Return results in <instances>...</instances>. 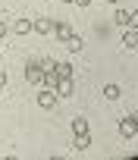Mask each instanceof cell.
Returning <instances> with one entry per match:
<instances>
[{
	"instance_id": "6da1fadb",
	"label": "cell",
	"mask_w": 138,
	"mask_h": 160,
	"mask_svg": "<svg viewBox=\"0 0 138 160\" xmlns=\"http://www.w3.org/2000/svg\"><path fill=\"white\" fill-rule=\"evenodd\" d=\"M135 135H138V116H126V119H119V138L129 141V138H135Z\"/></svg>"
},
{
	"instance_id": "7a4b0ae2",
	"label": "cell",
	"mask_w": 138,
	"mask_h": 160,
	"mask_svg": "<svg viewBox=\"0 0 138 160\" xmlns=\"http://www.w3.org/2000/svg\"><path fill=\"white\" fill-rule=\"evenodd\" d=\"M25 78L32 85H41V78H44V69H41V60H28L25 63Z\"/></svg>"
},
{
	"instance_id": "3957f363",
	"label": "cell",
	"mask_w": 138,
	"mask_h": 160,
	"mask_svg": "<svg viewBox=\"0 0 138 160\" xmlns=\"http://www.w3.org/2000/svg\"><path fill=\"white\" fill-rule=\"evenodd\" d=\"M38 107L41 110H53L57 107V88H41L38 91Z\"/></svg>"
},
{
	"instance_id": "277c9868",
	"label": "cell",
	"mask_w": 138,
	"mask_h": 160,
	"mask_svg": "<svg viewBox=\"0 0 138 160\" xmlns=\"http://www.w3.org/2000/svg\"><path fill=\"white\" fill-rule=\"evenodd\" d=\"M76 85H72V75L69 78H57V98H72Z\"/></svg>"
},
{
	"instance_id": "5b68a950",
	"label": "cell",
	"mask_w": 138,
	"mask_h": 160,
	"mask_svg": "<svg viewBox=\"0 0 138 160\" xmlns=\"http://www.w3.org/2000/svg\"><path fill=\"white\" fill-rule=\"evenodd\" d=\"M53 19H38V22H32V32H38V35H53Z\"/></svg>"
},
{
	"instance_id": "8992f818",
	"label": "cell",
	"mask_w": 138,
	"mask_h": 160,
	"mask_svg": "<svg viewBox=\"0 0 138 160\" xmlns=\"http://www.w3.org/2000/svg\"><path fill=\"white\" fill-rule=\"evenodd\" d=\"M53 35L66 44V41H69V35H76V32H72V25H69V22H57V25H53Z\"/></svg>"
},
{
	"instance_id": "52a82bcc",
	"label": "cell",
	"mask_w": 138,
	"mask_h": 160,
	"mask_svg": "<svg viewBox=\"0 0 138 160\" xmlns=\"http://www.w3.org/2000/svg\"><path fill=\"white\" fill-rule=\"evenodd\" d=\"M122 47H138V28L126 25V32H122Z\"/></svg>"
},
{
	"instance_id": "ba28073f",
	"label": "cell",
	"mask_w": 138,
	"mask_h": 160,
	"mask_svg": "<svg viewBox=\"0 0 138 160\" xmlns=\"http://www.w3.org/2000/svg\"><path fill=\"white\" fill-rule=\"evenodd\" d=\"M10 28H13L16 35H28V32H32V22H28V19H16Z\"/></svg>"
},
{
	"instance_id": "9c48e42d",
	"label": "cell",
	"mask_w": 138,
	"mask_h": 160,
	"mask_svg": "<svg viewBox=\"0 0 138 160\" xmlns=\"http://www.w3.org/2000/svg\"><path fill=\"white\" fill-rule=\"evenodd\" d=\"M66 47H69V53H79V50L85 47V41H82L79 35H69V41H66Z\"/></svg>"
},
{
	"instance_id": "30bf717a",
	"label": "cell",
	"mask_w": 138,
	"mask_h": 160,
	"mask_svg": "<svg viewBox=\"0 0 138 160\" xmlns=\"http://www.w3.org/2000/svg\"><path fill=\"white\" fill-rule=\"evenodd\" d=\"M72 148H76V151H88V148H91V135H76Z\"/></svg>"
},
{
	"instance_id": "8fae6325",
	"label": "cell",
	"mask_w": 138,
	"mask_h": 160,
	"mask_svg": "<svg viewBox=\"0 0 138 160\" xmlns=\"http://www.w3.org/2000/svg\"><path fill=\"white\" fill-rule=\"evenodd\" d=\"M104 98H107V101H119V85H113V82L104 85Z\"/></svg>"
},
{
	"instance_id": "7c38bea8",
	"label": "cell",
	"mask_w": 138,
	"mask_h": 160,
	"mask_svg": "<svg viewBox=\"0 0 138 160\" xmlns=\"http://www.w3.org/2000/svg\"><path fill=\"white\" fill-rule=\"evenodd\" d=\"M72 132H76V135H88V119H82V116L72 119Z\"/></svg>"
},
{
	"instance_id": "4fadbf2b",
	"label": "cell",
	"mask_w": 138,
	"mask_h": 160,
	"mask_svg": "<svg viewBox=\"0 0 138 160\" xmlns=\"http://www.w3.org/2000/svg\"><path fill=\"white\" fill-rule=\"evenodd\" d=\"M57 75L60 78H69V75H72V66H69V63H57Z\"/></svg>"
},
{
	"instance_id": "5bb4252c",
	"label": "cell",
	"mask_w": 138,
	"mask_h": 160,
	"mask_svg": "<svg viewBox=\"0 0 138 160\" xmlns=\"http://www.w3.org/2000/svg\"><path fill=\"white\" fill-rule=\"evenodd\" d=\"M129 13H132V10H116V22H119V25H129Z\"/></svg>"
},
{
	"instance_id": "9a60e30c",
	"label": "cell",
	"mask_w": 138,
	"mask_h": 160,
	"mask_svg": "<svg viewBox=\"0 0 138 160\" xmlns=\"http://www.w3.org/2000/svg\"><path fill=\"white\" fill-rule=\"evenodd\" d=\"M41 69H44V72H53V69H57V60L44 57V60H41Z\"/></svg>"
},
{
	"instance_id": "2e32d148",
	"label": "cell",
	"mask_w": 138,
	"mask_h": 160,
	"mask_svg": "<svg viewBox=\"0 0 138 160\" xmlns=\"http://www.w3.org/2000/svg\"><path fill=\"white\" fill-rule=\"evenodd\" d=\"M129 25H132V28H138V10H132V13H129Z\"/></svg>"
},
{
	"instance_id": "e0dca14e",
	"label": "cell",
	"mask_w": 138,
	"mask_h": 160,
	"mask_svg": "<svg viewBox=\"0 0 138 160\" xmlns=\"http://www.w3.org/2000/svg\"><path fill=\"white\" fill-rule=\"evenodd\" d=\"M76 7H91V0H76Z\"/></svg>"
},
{
	"instance_id": "ac0fdd59",
	"label": "cell",
	"mask_w": 138,
	"mask_h": 160,
	"mask_svg": "<svg viewBox=\"0 0 138 160\" xmlns=\"http://www.w3.org/2000/svg\"><path fill=\"white\" fill-rule=\"evenodd\" d=\"M7 85V72H0V88H3Z\"/></svg>"
},
{
	"instance_id": "d6986e66",
	"label": "cell",
	"mask_w": 138,
	"mask_h": 160,
	"mask_svg": "<svg viewBox=\"0 0 138 160\" xmlns=\"http://www.w3.org/2000/svg\"><path fill=\"white\" fill-rule=\"evenodd\" d=\"M3 35H7V25H3V22H0V41H3Z\"/></svg>"
},
{
	"instance_id": "ffe728a7",
	"label": "cell",
	"mask_w": 138,
	"mask_h": 160,
	"mask_svg": "<svg viewBox=\"0 0 138 160\" xmlns=\"http://www.w3.org/2000/svg\"><path fill=\"white\" fill-rule=\"evenodd\" d=\"M63 3H76V0H63Z\"/></svg>"
},
{
	"instance_id": "44dd1931",
	"label": "cell",
	"mask_w": 138,
	"mask_h": 160,
	"mask_svg": "<svg viewBox=\"0 0 138 160\" xmlns=\"http://www.w3.org/2000/svg\"><path fill=\"white\" fill-rule=\"evenodd\" d=\"M110 3H119V0H110Z\"/></svg>"
}]
</instances>
